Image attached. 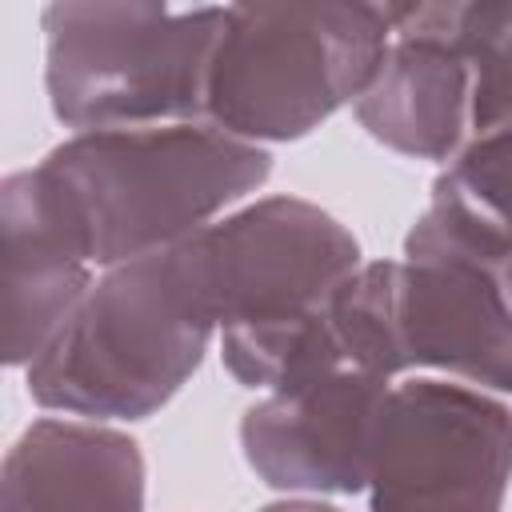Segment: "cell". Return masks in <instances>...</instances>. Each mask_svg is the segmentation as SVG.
I'll use <instances>...</instances> for the list:
<instances>
[{"mask_svg":"<svg viewBox=\"0 0 512 512\" xmlns=\"http://www.w3.org/2000/svg\"><path fill=\"white\" fill-rule=\"evenodd\" d=\"M40 172L64 200L92 268H116L176 248L256 192L272 156L208 120L76 132Z\"/></svg>","mask_w":512,"mask_h":512,"instance_id":"6da1fadb","label":"cell"},{"mask_svg":"<svg viewBox=\"0 0 512 512\" xmlns=\"http://www.w3.org/2000/svg\"><path fill=\"white\" fill-rule=\"evenodd\" d=\"M216 316L184 244L104 268L28 364V396L84 420H144L200 368Z\"/></svg>","mask_w":512,"mask_h":512,"instance_id":"7a4b0ae2","label":"cell"},{"mask_svg":"<svg viewBox=\"0 0 512 512\" xmlns=\"http://www.w3.org/2000/svg\"><path fill=\"white\" fill-rule=\"evenodd\" d=\"M392 44L388 4H232L208 68L204 120L284 144L356 104Z\"/></svg>","mask_w":512,"mask_h":512,"instance_id":"3957f363","label":"cell"},{"mask_svg":"<svg viewBox=\"0 0 512 512\" xmlns=\"http://www.w3.org/2000/svg\"><path fill=\"white\" fill-rule=\"evenodd\" d=\"M44 88L52 116L76 132L204 120L224 8L152 0L48 4Z\"/></svg>","mask_w":512,"mask_h":512,"instance_id":"277c9868","label":"cell"},{"mask_svg":"<svg viewBox=\"0 0 512 512\" xmlns=\"http://www.w3.org/2000/svg\"><path fill=\"white\" fill-rule=\"evenodd\" d=\"M512 480V408L448 380L392 384L368 456L372 512H500Z\"/></svg>","mask_w":512,"mask_h":512,"instance_id":"5b68a950","label":"cell"},{"mask_svg":"<svg viewBox=\"0 0 512 512\" xmlns=\"http://www.w3.org/2000/svg\"><path fill=\"white\" fill-rule=\"evenodd\" d=\"M220 332L320 312L356 272V236L320 204L264 196L184 240Z\"/></svg>","mask_w":512,"mask_h":512,"instance_id":"8992f818","label":"cell"},{"mask_svg":"<svg viewBox=\"0 0 512 512\" xmlns=\"http://www.w3.org/2000/svg\"><path fill=\"white\" fill-rule=\"evenodd\" d=\"M392 376L440 368L512 396V296L504 276L468 260L368 264Z\"/></svg>","mask_w":512,"mask_h":512,"instance_id":"52a82bcc","label":"cell"},{"mask_svg":"<svg viewBox=\"0 0 512 512\" xmlns=\"http://www.w3.org/2000/svg\"><path fill=\"white\" fill-rule=\"evenodd\" d=\"M388 388L392 380L384 376L340 368L300 388L268 392L240 420L248 468L280 492H364L372 432Z\"/></svg>","mask_w":512,"mask_h":512,"instance_id":"ba28073f","label":"cell"},{"mask_svg":"<svg viewBox=\"0 0 512 512\" xmlns=\"http://www.w3.org/2000/svg\"><path fill=\"white\" fill-rule=\"evenodd\" d=\"M4 228V360L32 364L92 288V260L52 180L36 168L0 184Z\"/></svg>","mask_w":512,"mask_h":512,"instance_id":"9c48e42d","label":"cell"},{"mask_svg":"<svg viewBox=\"0 0 512 512\" xmlns=\"http://www.w3.org/2000/svg\"><path fill=\"white\" fill-rule=\"evenodd\" d=\"M388 16L392 44L356 100V120L400 156L452 160L472 128V68L448 40L408 24L396 4Z\"/></svg>","mask_w":512,"mask_h":512,"instance_id":"30bf717a","label":"cell"},{"mask_svg":"<svg viewBox=\"0 0 512 512\" xmlns=\"http://www.w3.org/2000/svg\"><path fill=\"white\" fill-rule=\"evenodd\" d=\"M0 512H144L140 444L96 420H32L4 456Z\"/></svg>","mask_w":512,"mask_h":512,"instance_id":"8fae6325","label":"cell"},{"mask_svg":"<svg viewBox=\"0 0 512 512\" xmlns=\"http://www.w3.org/2000/svg\"><path fill=\"white\" fill-rule=\"evenodd\" d=\"M408 260H468L504 276L512 264V124L472 136L432 184V204L404 236Z\"/></svg>","mask_w":512,"mask_h":512,"instance_id":"7c38bea8","label":"cell"},{"mask_svg":"<svg viewBox=\"0 0 512 512\" xmlns=\"http://www.w3.org/2000/svg\"><path fill=\"white\" fill-rule=\"evenodd\" d=\"M408 24L448 40L472 68V132L512 124V4H396Z\"/></svg>","mask_w":512,"mask_h":512,"instance_id":"4fadbf2b","label":"cell"},{"mask_svg":"<svg viewBox=\"0 0 512 512\" xmlns=\"http://www.w3.org/2000/svg\"><path fill=\"white\" fill-rule=\"evenodd\" d=\"M260 512H340V508L324 504V500H280V504H268Z\"/></svg>","mask_w":512,"mask_h":512,"instance_id":"5bb4252c","label":"cell"},{"mask_svg":"<svg viewBox=\"0 0 512 512\" xmlns=\"http://www.w3.org/2000/svg\"><path fill=\"white\" fill-rule=\"evenodd\" d=\"M504 288H508V296H512V264L504 268Z\"/></svg>","mask_w":512,"mask_h":512,"instance_id":"9a60e30c","label":"cell"}]
</instances>
